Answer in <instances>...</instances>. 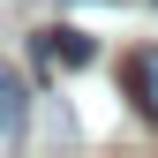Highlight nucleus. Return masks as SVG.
<instances>
[{
  "mask_svg": "<svg viewBox=\"0 0 158 158\" xmlns=\"http://www.w3.org/2000/svg\"><path fill=\"white\" fill-rule=\"evenodd\" d=\"M30 53H38V75L53 83V75H75V68H90V60H98V38H90V30H75V23H45V30L30 38Z\"/></svg>",
  "mask_w": 158,
  "mask_h": 158,
  "instance_id": "f257e3e1",
  "label": "nucleus"
},
{
  "mask_svg": "<svg viewBox=\"0 0 158 158\" xmlns=\"http://www.w3.org/2000/svg\"><path fill=\"white\" fill-rule=\"evenodd\" d=\"M23 135H30V83L0 60V151H15Z\"/></svg>",
  "mask_w": 158,
  "mask_h": 158,
  "instance_id": "f03ea898",
  "label": "nucleus"
},
{
  "mask_svg": "<svg viewBox=\"0 0 158 158\" xmlns=\"http://www.w3.org/2000/svg\"><path fill=\"white\" fill-rule=\"evenodd\" d=\"M121 75H128V98H135V113L158 128V45H135L128 60H121Z\"/></svg>",
  "mask_w": 158,
  "mask_h": 158,
  "instance_id": "7ed1b4c3",
  "label": "nucleus"
}]
</instances>
